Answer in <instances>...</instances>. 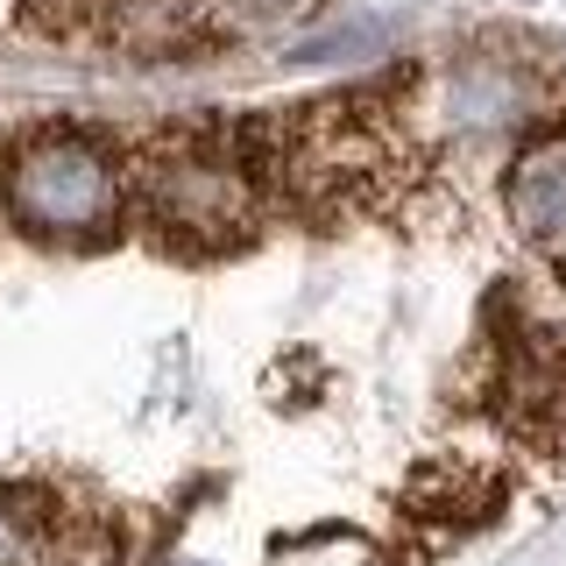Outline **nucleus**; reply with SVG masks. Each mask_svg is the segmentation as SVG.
Here are the masks:
<instances>
[{
	"mask_svg": "<svg viewBox=\"0 0 566 566\" xmlns=\"http://www.w3.org/2000/svg\"><path fill=\"white\" fill-rule=\"evenodd\" d=\"M22 220L35 227H99L114 212V170L99 164L85 142H43L29 149L8 177Z\"/></svg>",
	"mask_w": 566,
	"mask_h": 566,
	"instance_id": "f257e3e1",
	"label": "nucleus"
},
{
	"mask_svg": "<svg viewBox=\"0 0 566 566\" xmlns=\"http://www.w3.org/2000/svg\"><path fill=\"white\" fill-rule=\"evenodd\" d=\"M510 212L538 255L566 262V135H545L531 156L510 170Z\"/></svg>",
	"mask_w": 566,
	"mask_h": 566,
	"instance_id": "f03ea898",
	"label": "nucleus"
}]
</instances>
